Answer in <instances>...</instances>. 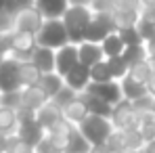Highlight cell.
<instances>
[{"label":"cell","instance_id":"1","mask_svg":"<svg viewBox=\"0 0 155 153\" xmlns=\"http://www.w3.org/2000/svg\"><path fill=\"white\" fill-rule=\"evenodd\" d=\"M94 13L90 6H84V4H69V8L65 11V15L61 17L63 23L67 27V34H69V42L71 44H82L84 42V34H86V27L90 25Z\"/></svg>","mask_w":155,"mask_h":153},{"label":"cell","instance_id":"2","mask_svg":"<svg viewBox=\"0 0 155 153\" xmlns=\"http://www.w3.org/2000/svg\"><path fill=\"white\" fill-rule=\"evenodd\" d=\"M78 130L82 132V136L90 143V145H105L107 138L113 134V124L109 118L101 115H86V120H82V124H78Z\"/></svg>","mask_w":155,"mask_h":153},{"label":"cell","instance_id":"3","mask_svg":"<svg viewBox=\"0 0 155 153\" xmlns=\"http://www.w3.org/2000/svg\"><path fill=\"white\" fill-rule=\"evenodd\" d=\"M36 40H38V46H46L52 51H59V48L71 44L63 19H46L42 29L36 34Z\"/></svg>","mask_w":155,"mask_h":153},{"label":"cell","instance_id":"4","mask_svg":"<svg viewBox=\"0 0 155 153\" xmlns=\"http://www.w3.org/2000/svg\"><path fill=\"white\" fill-rule=\"evenodd\" d=\"M117 32L115 29V21H113V13H94L90 25L86 27L84 34V42H94V44H103V40Z\"/></svg>","mask_w":155,"mask_h":153},{"label":"cell","instance_id":"5","mask_svg":"<svg viewBox=\"0 0 155 153\" xmlns=\"http://www.w3.org/2000/svg\"><path fill=\"white\" fill-rule=\"evenodd\" d=\"M111 124L115 130H134V128L140 126V113L134 109L132 101L122 99L117 105H113Z\"/></svg>","mask_w":155,"mask_h":153},{"label":"cell","instance_id":"6","mask_svg":"<svg viewBox=\"0 0 155 153\" xmlns=\"http://www.w3.org/2000/svg\"><path fill=\"white\" fill-rule=\"evenodd\" d=\"M44 21H46V17L34 4V6H29V8L17 13L13 17V29L15 32H27V34H38L44 25Z\"/></svg>","mask_w":155,"mask_h":153},{"label":"cell","instance_id":"7","mask_svg":"<svg viewBox=\"0 0 155 153\" xmlns=\"http://www.w3.org/2000/svg\"><path fill=\"white\" fill-rule=\"evenodd\" d=\"M19 63L15 57H4L0 63V92H15L21 90V80H19Z\"/></svg>","mask_w":155,"mask_h":153},{"label":"cell","instance_id":"8","mask_svg":"<svg viewBox=\"0 0 155 153\" xmlns=\"http://www.w3.org/2000/svg\"><path fill=\"white\" fill-rule=\"evenodd\" d=\"M36 46H38L36 34L15 32L13 29V52H11V57H15L17 61H29L31 52L36 51Z\"/></svg>","mask_w":155,"mask_h":153},{"label":"cell","instance_id":"9","mask_svg":"<svg viewBox=\"0 0 155 153\" xmlns=\"http://www.w3.org/2000/svg\"><path fill=\"white\" fill-rule=\"evenodd\" d=\"M84 92H90V95H94V97H99V99H103V101L111 103V105H117V103L124 99L122 86H120V82H115V80H111V82H101V84L90 82Z\"/></svg>","mask_w":155,"mask_h":153},{"label":"cell","instance_id":"10","mask_svg":"<svg viewBox=\"0 0 155 153\" xmlns=\"http://www.w3.org/2000/svg\"><path fill=\"white\" fill-rule=\"evenodd\" d=\"M80 65V52H78V44H67L63 48L57 51V67L54 72L59 76H67L71 69H76Z\"/></svg>","mask_w":155,"mask_h":153},{"label":"cell","instance_id":"11","mask_svg":"<svg viewBox=\"0 0 155 153\" xmlns=\"http://www.w3.org/2000/svg\"><path fill=\"white\" fill-rule=\"evenodd\" d=\"M61 120H63V109L52 101H48L44 107H40V109L36 111V122L44 128L46 132H51Z\"/></svg>","mask_w":155,"mask_h":153},{"label":"cell","instance_id":"12","mask_svg":"<svg viewBox=\"0 0 155 153\" xmlns=\"http://www.w3.org/2000/svg\"><path fill=\"white\" fill-rule=\"evenodd\" d=\"M42 74H52L54 67H57V51L46 48V46H36V51L31 52V59H29Z\"/></svg>","mask_w":155,"mask_h":153},{"label":"cell","instance_id":"13","mask_svg":"<svg viewBox=\"0 0 155 153\" xmlns=\"http://www.w3.org/2000/svg\"><path fill=\"white\" fill-rule=\"evenodd\" d=\"M48 101H51L48 95L40 86H27V88L21 90V107H25V109L38 111L40 107H44Z\"/></svg>","mask_w":155,"mask_h":153},{"label":"cell","instance_id":"14","mask_svg":"<svg viewBox=\"0 0 155 153\" xmlns=\"http://www.w3.org/2000/svg\"><path fill=\"white\" fill-rule=\"evenodd\" d=\"M13 136H19V138H23V141H27L29 145H34V147H36L38 143H42V141L46 138V130H44V128L34 120V122L19 124Z\"/></svg>","mask_w":155,"mask_h":153},{"label":"cell","instance_id":"15","mask_svg":"<svg viewBox=\"0 0 155 153\" xmlns=\"http://www.w3.org/2000/svg\"><path fill=\"white\" fill-rule=\"evenodd\" d=\"M78 52H80V63L86 65V67H92V65H97V63H101V61L107 59L103 52V46L94 44V42H82V44H78Z\"/></svg>","mask_w":155,"mask_h":153},{"label":"cell","instance_id":"16","mask_svg":"<svg viewBox=\"0 0 155 153\" xmlns=\"http://www.w3.org/2000/svg\"><path fill=\"white\" fill-rule=\"evenodd\" d=\"M88 84H90V67H86L82 63L65 76V86H69L71 90H76L78 95H82L88 88Z\"/></svg>","mask_w":155,"mask_h":153},{"label":"cell","instance_id":"17","mask_svg":"<svg viewBox=\"0 0 155 153\" xmlns=\"http://www.w3.org/2000/svg\"><path fill=\"white\" fill-rule=\"evenodd\" d=\"M80 97L86 103V109H88L90 115H101V118H109L111 120V113H113V105L111 103L103 101V99H99V97H94L90 92H82Z\"/></svg>","mask_w":155,"mask_h":153},{"label":"cell","instance_id":"18","mask_svg":"<svg viewBox=\"0 0 155 153\" xmlns=\"http://www.w3.org/2000/svg\"><path fill=\"white\" fill-rule=\"evenodd\" d=\"M36 6L46 19H61L69 8V0H36Z\"/></svg>","mask_w":155,"mask_h":153},{"label":"cell","instance_id":"19","mask_svg":"<svg viewBox=\"0 0 155 153\" xmlns=\"http://www.w3.org/2000/svg\"><path fill=\"white\" fill-rule=\"evenodd\" d=\"M88 115V109H86V103L82 101V97L78 95L74 101H69L65 107H63V118L69 120L71 124H82V120H86Z\"/></svg>","mask_w":155,"mask_h":153},{"label":"cell","instance_id":"20","mask_svg":"<svg viewBox=\"0 0 155 153\" xmlns=\"http://www.w3.org/2000/svg\"><path fill=\"white\" fill-rule=\"evenodd\" d=\"M42 72L31 63V61H21L19 63V80H21V86L27 88V86H38L40 80H42Z\"/></svg>","mask_w":155,"mask_h":153},{"label":"cell","instance_id":"21","mask_svg":"<svg viewBox=\"0 0 155 153\" xmlns=\"http://www.w3.org/2000/svg\"><path fill=\"white\" fill-rule=\"evenodd\" d=\"M120 86H122V95H124V99H128V101H136V99H140V97L149 95L147 84H140V82L132 80L130 76L124 78V80L120 82Z\"/></svg>","mask_w":155,"mask_h":153},{"label":"cell","instance_id":"22","mask_svg":"<svg viewBox=\"0 0 155 153\" xmlns=\"http://www.w3.org/2000/svg\"><path fill=\"white\" fill-rule=\"evenodd\" d=\"M38 86L48 95V99H54V97L63 90V86H65V78L59 76L57 72H52V74H44Z\"/></svg>","mask_w":155,"mask_h":153},{"label":"cell","instance_id":"23","mask_svg":"<svg viewBox=\"0 0 155 153\" xmlns=\"http://www.w3.org/2000/svg\"><path fill=\"white\" fill-rule=\"evenodd\" d=\"M19 126V115H17V109H11V107H0V134H6V136H13L15 130Z\"/></svg>","mask_w":155,"mask_h":153},{"label":"cell","instance_id":"24","mask_svg":"<svg viewBox=\"0 0 155 153\" xmlns=\"http://www.w3.org/2000/svg\"><path fill=\"white\" fill-rule=\"evenodd\" d=\"M103 52L105 57L109 59V57H120V55H124L126 51V44H124V40H122V36H120V32H113V34H109L107 38L103 40Z\"/></svg>","mask_w":155,"mask_h":153},{"label":"cell","instance_id":"25","mask_svg":"<svg viewBox=\"0 0 155 153\" xmlns=\"http://www.w3.org/2000/svg\"><path fill=\"white\" fill-rule=\"evenodd\" d=\"M140 19V11H113V21H115V29H128V27H136Z\"/></svg>","mask_w":155,"mask_h":153},{"label":"cell","instance_id":"26","mask_svg":"<svg viewBox=\"0 0 155 153\" xmlns=\"http://www.w3.org/2000/svg\"><path fill=\"white\" fill-rule=\"evenodd\" d=\"M90 147H92V145L82 136V132L76 128V130L67 136V145H65L63 153H88V151H90Z\"/></svg>","mask_w":155,"mask_h":153},{"label":"cell","instance_id":"27","mask_svg":"<svg viewBox=\"0 0 155 153\" xmlns=\"http://www.w3.org/2000/svg\"><path fill=\"white\" fill-rule=\"evenodd\" d=\"M128 76L132 80H136V82H140V84H147L151 76H153V65H151V61L149 59H145V61H140V63H134L132 67H130Z\"/></svg>","mask_w":155,"mask_h":153},{"label":"cell","instance_id":"28","mask_svg":"<svg viewBox=\"0 0 155 153\" xmlns=\"http://www.w3.org/2000/svg\"><path fill=\"white\" fill-rule=\"evenodd\" d=\"M107 65H109V69H111L115 82H122L130 72V65L126 63V59H124L122 55H120V57H109V59H107Z\"/></svg>","mask_w":155,"mask_h":153},{"label":"cell","instance_id":"29","mask_svg":"<svg viewBox=\"0 0 155 153\" xmlns=\"http://www.w3.org/2000/svg\"><path fill=\"white\" fill-rule=\"evenodd\" d=\"M122 57L126 59V63L132 67L134 63H140V61L149 59L147 44H138V46H126V51H124V55H122Z\"/></svg>","mask_w":155,"mask_h":153},{"label":"cell","instance_id":"30","mask_svg":"<svg viewBox=\"0 0 155 153\" xmlns=\"http://www.w3.org/2000/svg\"><path fill=\"white\" fill-rule=\"evenodd\" d=\"M111 80H113V74H111V69L107 65V59L90 67V82L101 84V82H111Z\"/></svg>","mask_w":155,"mask_h":153},{"label":"cell","instance_id":"31","mask_svg":"<svg viewBox=\"0 0 155 153\" xmlns=\"http://www.w3.org/2000/svg\"><path fill=\"white\" fill-rule=\"evenodd\" d=\"M4 153H36V149H34V145H29L27 141L19 138V136H8Z\"/></svg>","mask_w":155,"mask_h":153},{"label":"cell","instance_id":"32","mask_svg":"<svg viewBox=\"0 0 155 153\" xmlns=\"http://www.w3.org/2000/svg\"><path fill=\"white\" fill-rule=\"evenodd\" d=\"M105 145L109 147V151H111V153L126 151V149H128V147H126V132H124V130H113V134L107 138Z\"/></svg>","mask_w":155,"mask_h":153},{"label":"cell","instance_id":"33","mask_svg":"<svg viewBox=\"0 0 155 153\" xmlns=\"http://www.w3.org/2000/svg\"><path fill=\"white\" fill-rule=\"evenodd\" d=\"M21 90H23V88H21ZM21 90H15V92H0V107L21 109Z\"/></svg>","mask_w":155,"mask_h":153},{"label":"cell","instance_id":"34","mask_svg":"<svg viewBox=\"0 0 155 153\" xmlns=\"http://www.w3.org/2000/svg\"><path fill=\"white\" fill-rule=\"evenodd\" d=\"M34 4H36V0H6L4 11H6L11 17H15L17 13L25 11V8H29V6H34Z\"/></svg>","mask_w":155,"mask_h":153},{"label":"cell","instance_id":"35","mask_svg":"<svg viewBox=\"0 0 155 153\" xmlns=\"http://www.w3.org/2000/svg\"><path fill=\"white\" fill-rule=\"evenodd\" d=\"M120 36H122V40H124V44H126V46H138V44H145V40H143V36L138 34V29H136V27L122 29V32H120Z\"/></svg>","mask_w":155,"mask_h":153},{"label":"cell","instance_id":"36","mask_svg":"<svg viewBox=\"0 0 155 153\" xmlns=\"http://www.w3.org/2000/svg\"><path fill=\"white\" fill-rule=\"evenodd\" d=\"M136 29H138V34L143 36L145 44H147V42H151V40L155 38V23H151V21L138 19V23H136Z\"/></svg>","mask_w":155,"mask_h":153},{"label":"cell","instance_id":"37","mask_svg":"<svg viewBox=\"0 0 155 153\" xmlns=\"http://www.w3.org/2000/svg\"><path fill=\"white\" fill-rule=\"evenodd\" d=\"M76 128H78L76 124H71L69 120H65V118H63V120H61L57 126L52 128L51 132H46V134H52V136H69V134H71Z\"/></svg>","mask_w":155,"mask_h":153},{"label":"cell","instance_id":"38","mask_svg":"<svg viewBox=\"0 0 155 153\" xmlns=\"http://www.w3.org/2000/svg\"><path fill=\"white\" fill-rule=\"evenodd\" d=\"M76 97H78V92H76V90H71L69 86H63V90H61V92H59V95H57L54 99H51V101H52V103H57V105H59V107L63 109V107H65L67 103H69V101H74Z\"/></svg>","mask_w":155,"mask_h":153},{"label":"cell","instance_id":"39","mask_svg":"<svg viewBox=\"0 0 155 153\" xmlns=\"http://www.w3.org/2000/svg\"><path fill=\"white\" fill-rule=\"evenodd\" d=\"M90 8H92V13H113L115 0H92Z\"/></svg>","mask_w":155,"mask_h":153},{"label":"cell","instance_id":"40","mask_svg":"<svg viewBox=\"0 0 155 153\" xmlns=\"http://www.w3.org/2000/svg\"><path fill=\"white\" fill-rule=\"evenodd\" d=\"M0 52L8 57L13 52V32H2L0 34Z\"/></svg>","mask_w":155,"mask_h":153},{"label":"cell","instance_id":"41","mask_svg":"<svg viewBox=\"0 0 155 153\" xmlns=\"http://www.w3.org/2000/svg\"><path fill=\"white\" fill-rule=\"evenodd\" d=\"M153 103H155V97H151V95H145V97H140V99L132 101V105H134V109H136L138 113H143V111L153 109Z\"/></svg>","mask_w":155,"mask_h":153},{"label":"cell","instance_id":"42","mask_svg":"<svg viewBox=\"0 0 155 153\" xmlns=\"http://www.w3.org/2000/svg\"><path fill=\"white\" fill-rule=\"evenodd\" d=\"M140 0H115V11H140Z\"/></svg>","mask_w":155,"mask_h":153},{"label":"cell","instance_id":"43","mask_svg":"<svg viewBox=\"0 0 155 153\" xmlns=\"http://www.w3.org/2000/svg\"><path fill=\"white\" fill-rule=\"evenodd\" d=\"M138 132L143 134L145 143L155 141V124H140V126H138Z\"/></svg>","mask_w":155,"mask_h":153},{"label":"cell","instance_id":"44","mask_svg":"<svg viewBox=\"0 0 155 153\" xmlns=\"http://www.w3.org/2000/svg\"><path fill=\"white\" fill-rule=\"evenodd\" d=\"M2 32H13V17L6 11H0V34Z\"/></svg>","mask_w":155,"mask_h":153},{"label":"cell","instance_id":"45","mask_svg":"<svg viewBox=\"0 0 155 153\" xmlns=\"http://www.w3.org/2000/svg\"><path fill=\"white\" fill-rule=\"evenodd\" d=\"M140 19L155 23V6H143L140 8Z\"/></svg>","mask_w":155,"mask_h":153},{"label":"cell","instance_id":"46","mask_svg":"<svg viewBox=\"0 0 155 153\" xmlns=\"http://www.w3.org/2000/svg\"><path fill=\"white\" fill-rule=\"evenodd\" d=\"M140 124H155V109H149V111L140 113Z\"/></svg>","mask_w":155,"mask_h":153},{"label":"cell","instance_id":"47","mask_svg":"<svg viewBox=\"0 0 155 153\" xmlns=\"http://www.w3.org/2000/svg\"><path fill=\"white\" fill-rule=\"evenodd\" d=\"M88 153H111V151H109V147H107V145H92Z\"/></svg>","mask_w":155,"mask_h":153},{"label":"cell","instance_id":"48","mask_svg":"<svg viewBox=\"0 0 155 153\" xmlns=\"http://www.w3.org/2000/svg\"><path fill=\"white\" fill-rule=\"evenodd\" d=\"M147 90H149V95H151V97H155V69H153V76H151V80L147 82Z\"/></svg>","mask_w":155,"mask_h":153},{"label":"cell","instance_id":"49","mask_svg":"<svg viewBox=\"0 0 155 153\" xmlns=\"http://www.w3.org/2000/svg\"><path fill=\"white\" fill-rule=\"evenodd\" d=\"M143 153H155V141L147 143V145H145V149H143Z\"/></svg>","mask_w":155,"mask_h":153},{"label":"cell","instance_id":"50","mask_svg":"<svg viewBox=\"0 0 155 153\" xmlns=\"http://www.w3.org/2000/svg\"><path fill=\"white\" fill-rule=\"evenodd\" d=\"M143 6H155V0H140Z\"/></svg>","mask_w":155,"mask_h":153},{"label":"cell","instance_id":"51","mask_svg":"<svg viewBox=\"0 0 155 153\" xmlns=\"http://www.w3.org/2000/svg\"><path fill=\"white\" fill-rule=\"evenodd\" d=\"M4 4H6V0H0V11H4Z\"/></svg>","mask_w":155,"mask_h":153},{"label":"cell","instance_id":"52","mask_svg":"<svg viewBox=\"0 0 155 153\" xmlns=\"http://www.w3.org/2000/svg\"><path fill=\"white\" fill-rule=\"evenodd\" d=\"M2 61H4V55H2V52H0V63H2Z\"/></svg>","mask_w":155,"mask_h":153},{"label":"cell","instance_id":"53","mask_svg":"<svg viewBox=\"0 0 155 153\" xmlns=\"http://www.w3.org/2000/svg\"><path fill=\"white\" fill-rule=\"evenodd\" d=\"M115 153H128V151H115Z\"/></svg>","mask_w":155,"mask_h":153},{"label":"cell","instance_id":"54","mask_svg":"<svg viewBox=\"0 0 155 153\" xmlns=\"http://www.w3.org/2000/svg\"><path fill=\"white\" fill-rule=\"evenodd\" d=\"M153 109H155V103H153Z\"/></svg>","mask_w":155,"mask_h":153}]
</instances>
